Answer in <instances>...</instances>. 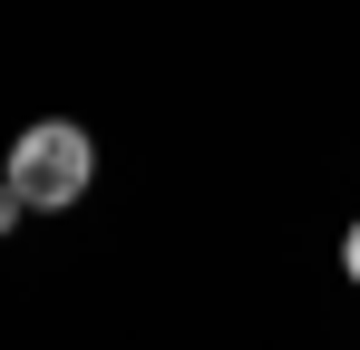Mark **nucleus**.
Masks as SVG:
<instances>
[{"mask_svg": "<svg viewBox=\"0 0 360 350\" xmlns=\"http://www.w3.org/2000/svg\"><path fill=\"white\" fill-rule=\"evenodd\" d=\"M30 214H68L88 185H98V146H88V127H68V117H39V127H20V146H10V175H0Z\"/></svg>", "mask_w": 360, "mask_h": 350, "instance_id": "f257e3e1", "label": "nucleus"}, {"mask_svg": "<svg viewBox=\"0 0 360 350\" xmlns=\"http://www.w3.org/2000/svg\"><path fill=\"white\" fill-rule=\"evenodd\" d=\"M20 214H30V205H20V195H10V185H0V233H10V224H20Z\"/></svg>", "mask_w": 360, "mask_h": 350, "instance_id": "7ed1b4c3", "label": "nucleus"}, {"mask_svg": "<svg viewBox=\"0 0 360 350\" xmlns=\"http://www.w3.org/2000/svg\"><path fill=\"white\" fill-rule=\"evenodd\" d=\"M341 273H351V283H360V224L341 233Z\"/></svg>", "mask_w": 360, "mask_h": 350, "instance_id": "f03ea898", "label": "nucleus"}]
</instances>
